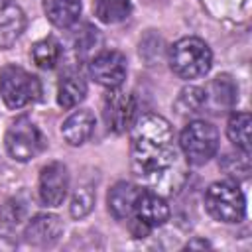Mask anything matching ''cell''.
<instances>
[{"label":"cell","mask_w":252,"mask_h":252,"mask_svg":"<svg viewBox=\"0 0 252 252\" xmlns=\"http://www.w3.org/2000/svg\"><path fill=\"white\" fill-rule=\"evenodd\" d=\"M213 89L217 91V100L222 102V104H232L236 100V89L230 81L228 75H222V77H217L215 83H213Z\"/></svg>","instance_id":"obj_23"},{"label":"cell","mask_w":252,"mask_h":252,"mask_svg":"<svg viewBox=\"0 0 252 252\" xmlns=\"http://www.w3.org/2000/svg\"><path fill=\"white\" fill-rule=\"evenodd\" d=\"M0 94L8 108H22L35 102L41 94L39 79L18 65H6L0 69Z\"/></svg>","instance_id":"obj_3"},{"label":"cell","mask_w":252,"mask_h":252,"mask_svg":"<svg viewBox=\"0 0 252 252\" xmlns=\"http://www.w3.org/2000/svg\"><path fill=\"white\" fill-rule=\"evenodd\" d=\"M213 53L199 37H181L169 49V65L181 79H197L209 73Z\"/></svg>","instance_id":"obj_2"},{"label":"cell","mask_w":252,"mask_h":252,"mask_svg":"<svg viewBox=\"0 0 252 252\" xmlns=\"http://www.w3.org/2000/svg\"><path fill=\"white\" fill-rule=\"evenodd\" d=\"M87 96V83L77 73H67L57 85V102L63 108H75Z\"/></svg>","instance_id":"obj_16"},{"label":"cell","mask_w":252,"mask_h":252,"mask_svg":"<svg viewBox=\"0 0 252 252\" xmlns=\"http://www.w3.org/2000/svg\"><path fill=\"white\" fill-rule=\"evenodd\" d=\"M222 169L226 171L228 177L232 179H246L250 173V159L246 152H240L236 156H226L222 161Z\"/></svg>","instance_id":"obj_22"},{"label":"cell","mask_w":252,"mask_h":252,"mask_svg":"<svg viewBox=\"0 0 252 252\" xmlns=\"http://www.w3.org/2000/svg\"><path fill=\"white\" fill-rule=\"evenodd\" d=\"M207 102V93L199 87H187L181 91L175 106L181 114H195L203 108V104Z\"/></svg>","instance_id":"obj_20"},{"label":"cell","mask_w":252,"mask_h":252,"mask_svg":"<svg viewBox=\"0 0 252 252\" xmlns=\"http://www.w3.org/2000/svg\"><path fill=\"white\" fill-rule=\"evenodd\" d=\"M43 12L53 26L69 28L81 16V0H43Z\"/></svg>","instance_id":"obj_15"},{"label":"cell","mask_w":252,"mask_h":252,"mask_svg":"<svg viewBox=\"0 0 252 252\" xmlns=\"http://www.w3.org/2000/svg\"><path fill=\"white\" fill-rule=\"evenodd\" d=\"M132 169L136 175L158 181L177 159L171 124L159 114H142L132 124Z\"/></svg>","instance_id":"obj_1"},{"label":"cell","mask_w":252,"mask_h":252,"mask_svg":"<svg viewBox=\"0 0 252 252\" xmlns=\"http://www.w3.org/2000/svg\"><path fill=\"white\" fill-rule=\"evenodd\" d=\"M93 12L102 24H120L124 22L130 12V0H94Z\"/></svg>","instance_id":"obj_17"},{"label":"cell","mask_w":252,"mask_h":252,"mask_svg":"<svg viewBox=\"0 0 252 252\" xmlns=\"http://www.w3.org/2000/svg\"><path fill=\"white\" fill-rule=\"evenodd\" d=\"M136 98L120 89H108L102 100V118L110 132L122 134L132 128L136 120Z\"/></svg>","instance_id":"obj_8"},{"label":"cell","mask_w":252,"mask_h":252,"mask_svg":"<svg viewBox=\"0 0 252 252\" xmlns=\"http://www.w3.org/2000/svg\"><path fill=\"white\" fill-rule=\"evenodd\" d=\"M89 75L106 89H118L126 79V57L120 51H100L89 63Z\"/></svg>","instance_id":"obj_9"},{"label":"cell","mask_w":252,"mask_h":252,"mask_svg":"<svg viewBox=\"0 0 252 252\" xmlns=\"http://www.w3.org/2000/svg\"><path fill=\"white\" fill-rule=\"evenodd\" d=\"M93 205H94V191H93V187L83 185V187H79V189L75 191V195H73V201H71V215H73L75 219H83L85 215L91 213Z\"/></svg>","instance_id":"obj_21"},{"label":"cell","mask_w":252,"mask_h":252,"mask_svg":"<svg viewBox=\"0 0 252 252\" xmlns=\"http://www.w3.org/2000/svg\"><path fill=\"white\" fill-rule=\"evenodd\" d=\"M205 205L213 219L220 222H240L246 215L242 191L232 181H217L205 193Z\"/></svg>","instance_id":"obj_4"},{"label":"cell","mask_w":252,"mask_h":252,"mask_svg":"<svg viewBox=\"0 0 252 252\" xmlns=\"http://www.w3.org/2000/svg\"><path fill=\"white\" fill-rule=\"evenodd\" d=\"M61 232H63V222L57 215L39 213L30 219V222L26 224L24 236L33 246H51L59 240Z\"/></svg>","instance_id":"obj_11"},{"label":"cell","mask_w":252,"mask_h":252,"mask_svg":"<svg viewBox=\"0 0 252 252\" xmlns=\"http://www.w3.org/2000/svg\"><path fill=\"white\" fill-rule=\"evenodd\" d=\"M130 219H134L132 234L136 238H144L152 228L161 226L169 219V207L158 193L142 189L134 203V213Z\"/></svg>","instance_id":"obj_7"},{"label":"cell","mask_w":252,"mask_h":252,"mask_svg":"<svg viewBox=\"0 0 252 252\" xmlns=\"http://www.w3.org/2000/svg\"><path fill=\"white\" fill-rule=\"evenodd\" d=\"M26 30L24 10L14 0H0V49L12 47Z\"/></svg>","instance_id":"obj_12"},{"label":"cell","mask_w":252,"mask_h":252,"mask_svg":"<svg viewBox=\"0 0 252 252\" xmlns=\"http://www.w3.org/2000/svg\"><path fill=\"white\" fill-rule=\"evenodd\" d=\"M61 57V45L53 37H45L32 47V59L41 69H53Z\"/></svg>","instance_id":"obj_19"},{"label":"cell","mask_w":252,"mask_h":252,"mask_svg":"<svg viewBox=\"0 0 252 252\" xmlns=\"http://www.w3.org/2000/svg\"><path fill=\"white\" fill-rule=\"evenodd\" d=\"M94 130V116L91 110H77L73 112L61 126V134L67 144L81 146L85 144Z\"/></svg>","instance_id":"obj_14"},{"label":"cell","mask_w":252,"mask_h":252,"mask_svg":"<svg viewBox=\"0 0 252 252\" xmlns=\"http://www.w3.org/2000/svg\"><path fill=\"white\" fill-rule=\"evenodd\" d=\"M209 246H211V244H209L207 240H191L185 248H187V250H191V248H209Z\"/></svg>","instance_id":"obj_24"},{"label":"cell","mask_w":252,"mask_h":252,"mask_svg":"<svg viewBox=\"0 0 252 252\" xmlns=\"http://www.w3.org/2000/svg\"><path fill=\"white\" fill-rule=\"evenodd\" d=\"M250 124H252V120H250L248 112H234L226 124L228 140L240 152H246V154H250Z\"/></svg>","instance_id":"obj_18"},{"label":"cell","mask_w":252,"mask_h":252,"mask_svg":"<svg viewBox=\"0 0 252 252\" xmlns=\"http://www.w3.org/2000/svg\"><path fill=\"white\" fill-rule=\"evenodd\" d=\"M140 187L128 181L116 183L108 191V211L116 220H128L134 213V203L140 195Z\"/></svg>","instance_id":"obj_13"},{"label":"cell","mask_w":252,"mask_h":252,"mask_svg":"<svg viewBox=\"0 0 252 252\" xmlns=\"http://www.w3.org/2000/svg\"><path fill=\"white\" fill-rule=\"evenodd\" d=\"M69 171L61 161L47 163L39 173V199L47 207H59L67 197Z\"/></svg>","instance_id":"obj_10"},{"label":"cell","mask_w":252,"mask_h":252,"mask_svg":"<svg viewBox=\"0 0 252 252\" xmlns=\"http://www.w3.org/2000/svg\"><path fill=\"white\" fill-rule=\"evenodd\" d=\"M179 148L189 163L203 165L219 150V132L211 122L193 120L183 128L179 136Z\"/></svg>","instance_id":"obj_5"},{"label":"cell","mask_w":252,"mask_h":252,"mask_svg":"<svg viewBox=\"0 0 252 252\" xmlns=\"http://www.w3.org/2000/svg\"><path fill=\"white\" fill-rule=\"evenodd\" d=\"M4 142L10 158L16 161H30L45 146L39 128L28 116H20L8 126Z\"/></svg>","instance_id":"obj_6"}]
</instances>
